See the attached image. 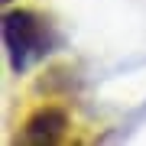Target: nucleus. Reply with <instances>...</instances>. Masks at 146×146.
<instances>
[{"mask_svg": "<svg viewBox=\"0 0 146 146\" xmlns=\"http://www.w3.org/2000/svg\"><path fill=\"white\" fill-rule=\"evenodd\" d=\"M3 42H7L10 65L16 72H26L29 65H36L52 46L46 23L29 10H10L3 16Z\"/></svg>", "mask_w": 146, "mask_h": 146, "instance_id": "nucleus-1", "label": "nucleus"}, {"mask_svg": "<svg viewBox=\"0 0 146 146\" xmlns=\"http://www.w3.org/2000/svg\"><path fill=\"white\" fill-rule=\"evenodd\" d=\"M62 130H65V117L58 114V110H42V114H36L26 123L23 140L26 143H49V140H55Z\"/></svg>", "mask_w": 146, "mask_h": 146, "instance_id": "nucleus-2", "label": "nucleus"}, {"mask_svg": "<svg viewBox=\"0 0 146 146\" xmlns=\"http://www.w3.org/2000/svg\"><path fill=\"white\" fill-rule=\"evenodd\" d=\"M7 3H10V0H7Z\"/></svg>", "mask_w": 146, "mask_h": 146, "instance_id": "nucleus-3", "label": "nucleus"}]
</instances>
